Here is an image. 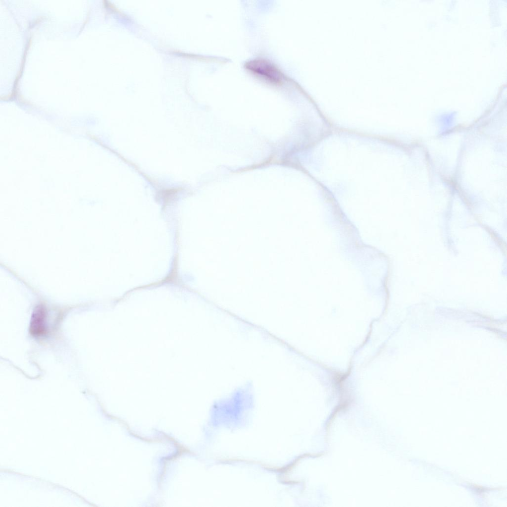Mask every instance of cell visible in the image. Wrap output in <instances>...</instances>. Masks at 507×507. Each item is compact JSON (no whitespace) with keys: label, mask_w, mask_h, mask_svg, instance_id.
<instances>
[{"label":"cell","mask_w":507,"mask_h":507,"mask_svg":"<svg viewBox=\"0 0 507 507\" xmlns=\"http://www.w3.org/2000/svg\"><path fill=\"white\" fill-rule=\"evenodd\" d=\"M247 69L259 78L273 84H280L283 74L274 64L267 59L254 58L246 62Z\"/></svg>","instance_id":"cell-1"},{"label":"cell","mask_w":507,"mask_h":507,"mask_svg":"<svg viewBox=\"0 0 507 507\" xmlns=\"http://www.w3.org/2000/svg\"><path fill=\"white\" fill-rule=\"evenodd\" d=\"M46 313L45 308L37 306L34 310L30 322V332L35 337L44 335L46 331Z\"/></svg>","instance_id":"cell-2"}]
</instances>
